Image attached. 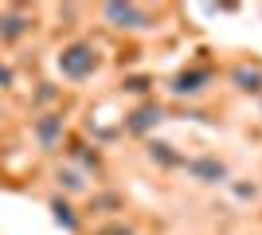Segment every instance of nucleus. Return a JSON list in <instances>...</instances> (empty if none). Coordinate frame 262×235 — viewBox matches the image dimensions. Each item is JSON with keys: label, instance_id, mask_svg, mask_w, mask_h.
Instances as JSON below:
<instances>
[{"label": "nucleus", "instance_id": "f257e3e1", "mask_svg": "<svg viewBox=\"0 0 262 235\" xmlns=\"http://www.w3.org/2000/svg\"><path fill=\"white\" fill-rule=\"evenodd\" d=\"M59 75L71 78V82H82V78H90L94 71H98V51H94V44H86V39H75V44H67L63 51H59Z\"/></svg>", "mask_w": 262, "mask_h": 235}, {"label": "nucleus", "instance_id": "f03ea898", "mask_svg": "<svg viewBox=\"0 0 262 235\" xmlns=\"http://www.w3.org/2000/svg\"><path fill=\"white\" fill-rule=\"evenodd\" d=\"M102 20H106L110 28L145 32V28H153V12L141 8V4H106V8H102Z\"/></svg>", "mask_w": 262, "mask_h": 235}, {"label": "nucleus", "instance_id": "7ed1b4c3", "mask_svg": "<svg viewBox=\"0 0 262 235\" xmlns=\"http://www.w3.org/2000/svg\"><path fill=\"white\" fill-rule=\"evenodd\" d=\"M63 114H43V118H35V125H32V134H35V141H39V149L43 153H55L59 149V141H63Z\"/></svg>", "mask_w": 262, "mask_h": 235}, {"label": "nucleus", "instance_id": "20e7f679", "mask_svg": "<svg viewBox=\"0 0 262 235\" xmlns=\"http://www.w3.org/2000/svg\"><path fill=\"white\" fill-rule=\"evenodd\" d=\"M180 168H188V173L196 180H204V184H223V180H227V165L215 161V157H192V161H184Z\"/></svg>", "mask_w": 262, "mask_h": 235}, {"label": "nucleus", "instance_id": "39448f33", "mask_svg": "<svg viewBox=\"0 0 262 235\" xmlns=\"http://www.w3.org/2000/svg\"><path fill=\"white\" fill-rule=\"evenodd\" d=\"M164 122V106H157V102H145V106H137V110L125 118V130L129 134H149V130H157V125Z\"/></svg>", "mask_w": 262, "mask_h": 235}, {"label": "nucleus", "instance_id": "423d86ee", "mask_svg": "<svg viewBox=\"0 0 262 235\" xmlns=\"http://www.w3.org/2000/svg\"><path fill=\"white\" fill-rule=\"evenodd\" d=\"M32 28H35V24H32V16H28V12H20V8L0 12V39H4V44H16V39H24Z\"/></svg>", "mask_w": 262, "mask_h": 235}, {"label": "nucleus", "instance_id": "0eeeda50", "mask_svg": "<svg viewBox=\"0 0 262 235\" xmlns=\"http://www.w3.org/2000/svg\"><path fill=\"white\" fill-rule=\"evenodd\" d=\"M211 78H215V71L211 67H192V71H180V75L172 78V94H180V98H192V94H200V90L208 87Z\"/></svg>", "mask_w": 262, "mask_h": 235}, {"label": "nucleus", "instance_id": "6e6552de", "mask_svg": "<svg viewBox=\"0 0 262 235\" xmlns=\"http://www.w3.org/2000/svg\"><path fill=\"white\" fill-rule=\"evenodd\" d=\"M231 82L243 90V94H258L262 90V67H251V63H239L231 71Z\"/></svg>", "mask_w": 262, "mask_h": 235}, {"label": "nucleus", "instance_id": "1a4fd4ad", "mask_svg": "<svg viewBox=\"0 0 262 235\" xmlns=\"http://www.w3.org/2000/svg\"><path fill=\"white\" fill-rule=\"evenodd\" d=\"M149 161H157V165H164V168H176V165H184V157H176L168 141H153V145H149Z\"/></svg>", "mask_w": 262, "mask_h": 235}, {"label": "nucleus", "instance_id": "9d476101", "mask_svg": "<svg viewBox=\"0 0 262 235\" xmlns=\"http://www.w3.org/2000/svg\"><path fill=\"white\" fill-rule=\"evenodd\" d=\"M51 212H55V224H59V227L78 231V216H75V208H71L67 200H51Z\"/></svg>", "mask_w": 262, "mask_h": 235}, {"label": "nucleus", "instance_id": "9b49d317", "mask_svg": "<svg viewBox=\"0 0 262 235\" xmlns=\"http://www.w3.org/2000/svg\"><path fill=\"white\" fill-rule=\"evenodd\" d=\"M59 184H63L67 192H82V188H86L82 173H75V168H59Z\"/></svg>", "mask_w": 262, "mask_h": 235}, {"label": "nucleus", "instance_id": "f8f14e48", "mask_svg": "<svg viewBox=\"0 0 262 235\" xmlns=\"http://www.w3.org/2000/svg\"><path fill=\"white\" fill-rule=\"evenodd\" d=\"M94 235H133V227L129 224H106V227H98Z\"/></svg>", "mask_w": 262, "mask_h": 235}, {"label": "nucleus", "instance_id": "ddd939ff", "mask_svg": "<svg viewBox=\"0 0 262 235\" xmlns=\"http://www.w3.org/2000/svg\"><path fill=\"white\" fill-rule=\"evenodd\" d=\"M94 208H121V196L106 192V196H94Z\"/></svg>", "mask_w": 262, "mask_h": 235}, {"label": "nucleus", "instance_id": "4468645a", "mask_svg": "<svg viewBox=\"0 0 262 235\" xmlns=\"http://www.w3.org/2000/svg\"><path fill=\"white\" fill-rule=\"evenodd\" d=\"M125 90H133V94H145V90H149V78H129V82H125Z\"/></svg>", "mask_w": 262, "mask_h": 235}, {"label": "nucleus", "instance_id": "2eb2a0df", "mask_svg": "<svg viewBox=\"0 0 262 235\" xmlns=\"http://www.w3.org/2000/svg\"><path fill=\"white\" fill-rule=\"evenodd\" d=\"M8 87H12V67H4V63H0V94H4Z\"/></svg>", "mask_w": 262, "mask_h": 235}]
</instances>
